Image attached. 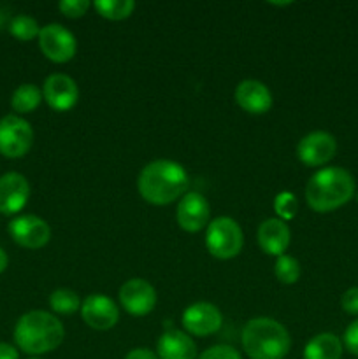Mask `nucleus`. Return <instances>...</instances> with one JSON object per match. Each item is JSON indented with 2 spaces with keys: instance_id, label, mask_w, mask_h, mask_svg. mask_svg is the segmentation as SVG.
<instances>
[{
  "instance_id": "1",
  "label": "nucleus",
  "mask_w": 358,
  "mask_h": 359,
  "mask_svg": "<svg viewBox=\"0 0 358 359\" xmlns=\"http://www.w3.org/2000/svg\"><path fill=\"white\" fill-rule=\"evenodd\" d=\"M190 177L185 167L172 160H154L140 170L137 189L151 205H168L186 195Z\"/></svg>"
},
{
  "instance_id": "2",
  "label": "nucleus",
  "mask_w": 358,
  "mask_h": 359,
  "mask_svg": "<svg viewBox=\"0 0 358 359\" xmlns=\"http://www.w3.org/2000/svg\"><path fill=\"white\" fill-rule=\"evenodd\" d=\"M65 328L58 318L44 311H32L21 316L14 326V342L23 353L39 356L60 347Z\"/></svg>"
},
{
  "instance_id": "3",
  "label": "nucleus",
  "mask_w": 358,
  "mask_h": 359,
  "mask_svg": "<svg viewBox=\"0 0 358 359\" xmlns=\"http://www.w3.org/2000/svg\"><path fill=\"white\" fill-rule=\"evenodd\" d=\"M354 179L346 168L326 167L311 175L305 200L314 212H332L353 198Z\"/></svg>"
},
{
  "instance_id": "4",
  "label": "nucleus",
  "mask_w": 358,
  "mask_h": 359,
  "mask_svg": "<svg viewBox=\"0 0 358 359\" xmlns=\"http://www.w3.org/2000/svg\"><path fill=\"white\" fill-rule=\"evenodd\" d=\"M242 347L251 359H284L291 349V337L276 319L255 318L242 330Z\"/></svg>"
},
{
  "instance_id": "5",
  "label": "nucleus",
  "mask_w": 358,
  "mask_h": 359,
  "mask_svg": "<svg viewBox=\"0 0 358 359\" xmlns=\"http://www.w3.org/2000/svg\"><path fill=\"white\" fill-rule=\"evenodd\" d=\"M244 235L235 219L227 216L216 217L207 224L206 248L214 258L232 259L241 252Z\"/></svg>"
},
{
  "instance_id": "6",
  "label": "nucleus",
  "mask_w": 358,
  "mask_h": 359,
  "mask_svg": "<svg viewBox=\"0 0 358 359\" xmlns=\"http://www.w3.org/2000/svg\"><path fill=\"white\" fill-rule=\"evenodd\" d=\"M34 144V130L30 123L18 114L0 119V154L16 160L23 158Z\"/></svg>"
},
{
  "instance_id": "7",
  "label": "nucleus",
  "mask_w": 358,
  "mask_h": 359,
  "mask_svg": "<svg viewBox=\"0 0 358 359\" xmlns=\"http://www.w3.org/2000/svg\"><path fill=\"white\" fill-rule=\"evenodd\" d=\"M39 48L42 55L55 63H67L76 56L77 42L72 32L60 23H49L41 28Z\"/></svg>"
},
{
  "instance_id": "8",
  "label": "nucleus",
  "mask_w": 358,
  "mask_h": 359,
  "mask_svg": "<svg viewBox=\"0 0 358 359\" xmlns=\"http://www.w3.org/2000/svg\"><path fill=\"white\" fill-rule=\"evenodd\" d=\"M9 235L18 245L25 249H41L51 238V228L42 217L34 214L14 217L9 223Z\"/></svg>"
},
{
  "instance_id": "9",
  "label": "nucleus",
  "mask_w": 358,
  "mask_h": 359,
  "mask_svg": "<svg viewBox=\"0 0 358 359\" xmlns=\"http://www.w3.org/2000/svg\"><path fill=\"white\" fill-rule=\"evenodd\" d=\"M183 326L190 335L207 337L216 333L223 325V316L216 305L209 302H197L186 307L181 318Z\"/></svg>"
},
{
  "instance_id": "10",
  "label": "nucleus",
  "mask_w": 358,
  "mask_h": 359,
  "mask_svg": "<svg viewBox=\"0 0 358 359\" xmlns=\"http://www.w3.org/2000/svg\"><path fill=\"white\" fill-rule=\"evenodd\" d=\"M119 304L128 314L142 318L157 305V291L147 280L139 277L128 279L119 287Z\"/></svg>"
},
{
  "instance_id": "11",
  "label": "nucleus",
  "mask_w": 358,
  "mask_h": 359,
  "mask_svg": "<svg viewBox=\"0 0 358 359\" xmlns=\"http://www.w3.org/2000/svg\"><path fill=\"white\" fill-rule=\"evenodd\" d=\"M81 316L90 328L107 332L119 321V309L109 297L100 293L90 294L81 304Z\"/></svg>"
},
{
  "instance_id": "12",
  "label": "nucleus",
  "mask_w": 358,
  "mask_h": 359,
  "mask_svg": "<svg viewBox=\"0 0 358 359\" xmlns=\"http://www.w3.org/2000/svg\"><path fill=\"white\" fill-rule=\"evenodd\" d=\"M211 207L209 202L204 198L200 193L190 191L179 200L178 209H175V221L179 228L190 233L204 230L209 224Z\"/></svg>"
},
{
  "instance_id": "13",
  "label": "nucleus",
  "mask_w": 358,
  "mask_h": 359,
  "mask_svg": "<svg viewBox=\"0 0 358 359\" xmlns=\"http://www.w3.org/2000/svg\"><path fill=\"white\" fill-rule=\"evenodd\" d=\"M336 137L329 132H311L298 142L297 156L307 167H319L329 163L336 156Z\"/></svg>"
},
{
  "instance_id": "14",
  "label": "nucleus",
  "mask_w": 358,
  "mask_h": 359,
  "mask_svg": "<svg viewBox=\"0 0 358 359\" xmlns=\"http://www.w3.org/2000/svg\"><path fill=\"white\" fill-rule=\"evenodd\" d=\"M42 98L55 111H70L79 100V88L67 74H51L42 86Z\"/></svg>"
},
{
  "instance_id": "15",
  "label": "nucleus",
  "mask_w": 358,
  "mask_h": 359,
  "mask_svg": "<svg viewBox=\"0 0 358 359\" xmlns=\"http://www.w3.org/2000/svg\"><path fill=\"white\" fill-rule=\"evenodd\" d=\"M30 196L27 177L18 172H7L0 177V214L13 216L25 209Z\"/></svg>"
},
{
  "instance_id": "16",
  "label": "nucleus",
  "mask_w": 358,
  "mask_h": 359,
  "mask_svg": "<svg viewBox=\"0 0 358 359\" xmlns=\"http://www.w3.org/2000/svg\"><path fill=\"white\" fill-rule=\"evenodd\" d=\"M235 102L249 114H265L272 107V93L262 81L244 79L235 88Z\"/></svg>"
},
{
  "instance_id": "17",
  "label": "nucleus",
  "mask_w": 358,
  "mask_h": 359,
  "mask_svg": "<svg viewBox=\"0 0 358 359\" xmlns=\"http://www.w3.org/2000/svg\"><path fill=\"white\" fill-rule=\"evenodd\" d=\"M256 238H258V245L263 252L279 258L290 248L291 231L284 221L270 217L260 224Z\"/></svg>"
},
{
  "instance_id": "18",
  "label": "nucleus",
  "mask_w": 358,
  "mask_h": 359,
  "mask_svg": "<svg viewBox=\"0 0 358 359\" xmlns=\"http://www.w3.org/2000/svg\"><path fill=\"white\" fill-rule=\"evenodd\" d=\"M158 359H197V346L192 337L179 330H167L157 346Z\"/></svg>"
},
{
  "instance_id": "19",
  "label": "nucleus",
  "mask_w": 358,
  "mask_h": 359,
  "mask_svg": "<svg viewBox=\"0 0 358 359\" xmlns=\"http://www.w3.org/2000/svg\"><path fill=\"white\" fill-rule=\"evenodd\" d=\"M304 359H340L343 342L333 333H319L304 347Z\"/></svg>"
},
{
  "instance_id": "20",
  "label": "nucleus",
  "mask_w": 358,
  "mask_h": 359,
  "mask_svg": "<svg viewBox=\"0 0 358 359\" xmlns=\"http://www.w3.org/2000/svg\"><path fill=\"white\" fill-rule=\"evenodd\" d=\"M42 100V91L39 90L35 84H21L14 90L13 98H11V107L18 114H28V112L35 111Z\"/></svg>"
},
{
  "instance_id": "21",
  "label": "nucleus",
  "mask_w": 358,
  "mask_h": 359,
  "mask_svg": "<svg viewBox=\"0 0 358 359\" xmlns=\"http://www.w3.org/2000/svg\"><path fill=\"white\" fill-rule=\"evenodd\" d=\"M49 307H51L53 312H56V314H76L81 309V298L76 291L67 290V287H60V290H55L49 294Z\"/></svg>"
},
{
  "instance_id": "22",
  "label": "nucleus",
  "mask_w": 358,
  "mask_h": 359,
  "mask_svg": "<svg viewBox=\"0 0 358 359\" xmlns=\"http://www.w3.org/2000/svg\"><path fill=\"white\" fill-rule=\"evenodd\" d=\"M93 7L105 20L119 21L125 20V18H128L133 13L135 2L133 0H97Z\"/></svg>"
},
{
  "instance_id": "23",
  "label": "nucleus",
  "mask_w": 358,
  "mask_h": 359,
  "mask_svg": "<svg viewBox=\"0 0 358 359\" xmlns=\"http://www.w3.org/2000/svg\"><path fill=\"white\" fill-rule=\"evenodd\" d=\"M9 32L13 37L18 39V41H32V39L39 37L41 27H39V23L32 16L18 14V16H14L13 20H11Z\"/></svg>"
},
{
  "instance_id": "24",
  "label": "nucleus",
  "mask_w": 358,
  "mask_h": 359,
  "mask_svg": "<svg viewBox=\"0 0 358 359\" xmlns=\"http://www.w3.org/2000/svg\"><path fill=\"white\" fill-rule=\"evenodd\" d=\"M274 276L283 284H295L300 279V263L293 256L283 255L276 259L274 265Z\"/></svg>"
},
{
  "instance_id": "25",
  "label": "nucleus",
  "mask_w": 358,
  "mask_h": 359,
  "mask_svg": "<svg viewBox=\"0 0 358 359\" xmlns=\"http://www.w3.org/2000/svg\"><path fill=\"white\" fill-rule=\"evenodd\" d=\"M274 210L277 214V219L281 221H290L297 216L298 210V200L293 193L290 191H281L279 195L274 198Z\"/></svg>"
},
{
  "instance_id": "26",
  "label": "nucleus",
  "mask_w": 358,
  "mask_h": 359,
  "mask_svg": "<svg viewBox=\"0 0 358 359\" xmlns=\"http://www.w3.org/2000/svg\"><path fill=\"white\" fill-rule=\"evenodd\" d=\"M60 13L67 18H81L86 14V11L90 9L91 4L88 0H62L58 4Z\"/></svg>"
},
{
  "instance_id": "27",
  "label": "nucleus",
  "mask_w": 358,
  "mask_h": 359,
  "mask_svg": "<svg viewBox=\"0 0 358 359\" xmlns=\"http://www.w3.org/2000/svg\"><path fill=\"white\" fill-rule=\"evenodd\" d=\"M197 359H241V354L227 344H220V346H213L207 351H204Z\"/></svg>"
},
{
  "instance_id": "28",
  "label": "nucleus",
  "mask_w": 358,
  "mask_h": 359,
  "mask_svg": "<svg viewBox=\"0 0 358 359\" xmlns=\"http://www.w3.org/2000/svg\"><path fill=\"white\" fill-rule=\"evenodd\" d=\"M344 346L351 354L358 356V319L351 323L344 332Z\"/></svg>"
},
{
  "instance_id": "29",
  "label": "nucleus",
  "mask_w": 358,
  "mask_h": 359,
  "mask_svg": "<svg viewBox=\"0 0 358 359\" xmlns=\"http://www.w3.org/2000/svg\"><path fill=\"white\" fill-rule=\"evenodd\" d=\"M340 305L351 316H358V287H350L340 298Z\"/></svg>"
},
{
  "instance_id": "30",
  "label": "nucleus",
  "mask_w": 358,
  "mask_h": 359,
  "mask_svg": "<svg viewBox=\"0 0 358 359\" xmlns=\"http://www.w3.org/2000/svg\"><path fill=\"white\" fill-rule=\"evenodd\" d=\"M125 359H158L153 351L146 349V347H139V349H132L126 354Z\"/></svg>"
},
{
  "instance_id": "31",
  "label": "nucleus",
  "mask_w": 358,
  "mask_h": 359,
  "mask_svg": "<svg viewBox=\"0 0 358 359\" xmlns=\"http://www.w3.org/2000/svg\"><path fill=\"white\" fill-rule=\"evenodd\" d=\"M0 359H20V353L11 344L2 342L0 344Z\"/></svg>"
},
{
  "instance_id": "32",
  "label": "nucleus",
  "mask_w": 358,
  "mask_h": 359,
  "mask_svg": "<svg viewBox=\"0 0 358 359\" xmlns=\"http://www.w3.org/2000/svg\"><path fill=\"white\" fill-rule=\"evenodd\" d=\"M7 263H9V258H7V252L0 248V273L7 269Z\"/></svg>"
},
{
  "instance_id": "33",
  "label": "nucleus",
  "mask_w": 358,
  "mask_h": 359,
  "mask_svg": "<svg viewBox=\"0 0 358 359\" xmlns=\"http://www.w3.org/2000/svg\"><path fill=\"white\" fill-rule=\"evenodd\" d=\"M2 23H4V14L0 13V27H2Z\"/></svg>"
},
{
  "instance_id": "34",
  "label": "nucleus",
  "mask_w": 358,
  "mask_h": 359,
  "mask_svg": "<svg viewBox=\"0 0 358 359\" xmlns=\"http://www.w3.org/2000/svg\"><path fill=\"white\" fill-rule=\"evenodd\" d=\"M32 359H39V358H32Z\"/></svg>"
},
{
  "instance_id": "35",
  "label": "nucleus",
  "mask_w": 358,
  "mask_h": 359,
  "mask_svg": "<svg viewBox=\"0 0 358 359\" xmlns=\"http://www.w3.org/2000/svg\"><path fill=\"white\" fill-rule=\"evenodd\" d=\"M357 200H358V195H357Z\"/></svg>"
}]
</instances>
